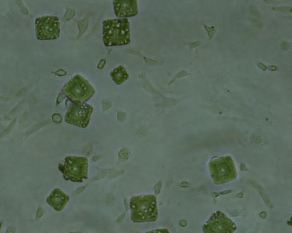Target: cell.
Returning a JSON list of instances; mask_svg holds the SVG:
<instances>
[{"label": "cell", "instance_id": "7", "mask_svg": "<svg viewBox=\"0 0 292 233\" xmlns=\"http://www.w3.org/2000/svg\"><path fill=\"white\" fill-rule=\"evenodd\" d=\"M36 32L40 40H54L60 35V23L58 17L46 16L36 20Z\"/></svg>", "mask_w": 292, "mask_h": 233}, {"label": "cell", "instance_id": "21", "mask_svg": "<svg viewBox=\"0 0 292 233\" xmlns=\"http://www.w3.org/2000/svg\"><path fill=\"white\" fill-rule=\"evenodd\" d=\"M287 46H289V44H288V43H287V42H282V44H281V47H282V49H284V50L285 49V47H286V48H285V49H286V50L289 49L288 47H287Z\"/></svg>", "mask_w": 292, "mask_h": 233}, {"label": "cell", "instance_id": "15", "mask_svg": "<svg viewBox=\"0 0 292 233\" xmlns=\"http://www.w3.org/2000/svg\"><path fill=\"white\" fill-rule=\"evenodd\" d=\"M186 44H187V45H188V46L189 47V52H191V50H192L193 48H196V47L199 46L201 44V42H200V41L191 42L187 43Z\"/></svg>", "mask_w": 292, "mask_h": 233}, {"label": "cell", "instance_id": "20", "mask_svg": "<svg viewBox=\"0 0 292 233\" xmlns=\"http://www.w3.org/2000/svg\"><path fill=\"white\" fill-rule=\"evenodd\" d=\"M16 229L15 228H9L7 229V230H6V233H16Z\"/></svg>", "mask_w": 292, "mask_h": 233}, {"label": "cell", "instance_id": "12", "mask_svg": "<svg viewBox=\"0 0 292 233\" xmlns=\"http://www.w3.org/2000/svg\"><path fill=\"white\" fill-rule=\"evenodd\" d=\"M249 12L250 15L253 17H252L250 19L252 23L254 24L256 27L258 28H261L263 26V22L261 18V15L258 10L255 6H252L250 7Z\"/></svg>", "mask_w": 292, "mask_h": 233}, {"label": "cell", "instance_id": "1", "mask_svg": "<svg viewBox=\"0 0 292 233\" xmlns=\"http://www.w3.org/2000/svg\"><path fill=\"white\" fill-rule=\"evenodd\" d=\"M131 219L135 223L154 222L158 218L157 201L154 195L133 196L130 201Z\"/></svg>", "mask_w": 292, "mask_h": 233}, {"label": "cell", "instance_id": "6", "mask_svg": "<svg viewBox=\"0 0 292 233\" xmlns=\"http://www.w3.org/2000/svg\"><path fill=\"white\" fill-rule=\"evenodd\" d=\"M93 110V107L89 104L72 103L66 114L65 121L69 124L85 128L89 124Z\"/></svg>", "mask_w": 292, "mask_h": 233}, {"label": "cell", "instance_id": "19", "mask_svg": "<svg viewBox=\"0 0 292 233\" xmlns=\"http://www.w3.org/2000/svg\"><path fill=\"white\" fill-rule=\"evenodd\" d=\"M267 70H269L270 71H276L279 70V69L275 65H270L268 67Z\"/></svg>", "mask_w": 292, "mask_h": 233}, {"label": "cell", "instance_id": "16", "mask_svg": "<svg viewBox=\"0 0 292 233\" xmlns=\"http://www.w3.org/2000/svg\"><path fill=\"white\" fill-rule=\"evenodd\" d=\"M146 233H170L168 229H155L151 231H148Z\"/></svg>", "mask_w": 292, "mask_h": 233}, {"label": "cell", "instance_id": "14", "mask_svg": "<svg viewBox=\"0 0 292 233\" xmlns=\"http://www.w3.org/2000/svg\"><path fill=\"white\" fill-rule=\"evenodd\" d=\"M272 9L277 12H287V13H292V7L291 6H274L272 7Z\"/></svg>", "mask_w": 292, "mask_h": 233}, {"label": "cell", "instance_id": "13", "mask_svg": "<svg viewBox=\"0 0 292 233\" xmlns=\"http://www.w3.org/2000/svg\"><path fill=\"white\" fill-rule=\"evenodd\" d=\"M202 26L208 34V36L209 37V40L212 39L216 32V30H217L216 27H215L214 26H207L204 23H202Z\"/></svg>", "mask_w": 292, "mask_h": 233}, {"label": "cell", "instance_id": "5", "mask_svg": "<svg viewBox=\"0 0 292 233\" xmlns=\"http://www.w3.org/2000/svg\"><path fill=\"white\" fill-rule=\"evenodd\" d=\"M89 159L86 157L67 156L59 169L66 180L74 183H82L88 178Z\"/></svg>", "mask_w": 292, "mask_h": 233}, {"label": "cell", "instance_id": "4", "mask_svg": "<svg viewBox=\"0 0 292 233\" xmlns=\"http://www.w3.org/2000/svg\"><path fill=\"white\" fill-rule=\"evenodd\" d=\"M209 170L213 181L216 184L230 182L237 177L236 166L229 156L212 159L209 163Z\"/></svg>", "mask_w": 292, "mask_h": 233}, {"label": "cell", "instance_id": "10", "mask_svg": "<svg viewBox=\"0 0 292 233\" xmlns=\"http://www.w3.org/2000/svg\"><path fill=\"white\" fill-rule=\"evenodd\" d=\"M68 201V195L58 188L54 189L47 198L48 204L57 211L62 210Z\"/></svg>", "mask_w": 292, "mask_h": 233}, {"label": "cell", "instance_id": "8", "mask_svg": "<svg viewBox=\"0 0 292 233\" xmlns=\"http://www.w3.org/2000/svg\"><path fill=\"white\" fill-rule=\"evenodd\" d=\"M236 229L235 223L220 211L213 214L202 228L204 233H234Z\"/></svg>", "mask_w": 292, "mask_h": 233}, {"label": "cell", "instance_id": "22", "mask_svg": "<svg viewBox=\"0 0 292 233\" xmlns=\"http://www.w3.org/2000/svg\"><path fill=\"white\" fill-rule=\"evenodd\" d=\"M1 223H0V227H1Z\"/></svg>", "mask_w": 292, "mask_h": 233}, {"label": "cell", "instance_id": "11", "mask_svg": "<svg viewBox=\"0 0 292 233\" xmlns=\"http://www.w3.org/2000/svg\"><path fill=\"white\" fill-rule=\"evenodd\" d=\"M110 76L115 84L119 85L128 79L129 74L123 66H119L111 71Z\"/></svg>", "mask_w": 292, "mask_h": 233}, {"label": "cell", "instance_id": "9", "mask_svg": "<svg viewBox=\"0 0 292 233\" xmlns=\"http://www.w3.org/2000/svg\"><path fill=\"white\" fill-rule=\"evenodd\" d=\"M115 16L121 18L135 16L138 13L136 1H114Z\"/></svg>", "mask_w": 292, "mask_h": 233}, {"label": "cell", "instance_id": "18", "mask_svg": "<svg viewBox=\"0 0 292 233\" xmlns=\"http://www.w3.org/2000/svg\"><path fill=\"white\" fill-rule=\"evenodd\" d=\"M257 67L260 70L264 71H266V70H267V69H268V67L265 65H264L263 63H262V62H258V63H257Z\"/></svg>", "mask_w": 292, "mask_h": 233}, {"label": "cell", "instance_id": "17", "mask_svg": "<svg viewBox=\"0 0 292 233\" xmlns=\"http://www.w3.org/2000/svg\"><path fill=\"white\" fill-rule=\"evenodd\" d=\"M189 74H188V72H187L185 70H183V71H181L180 72H179L177 74V75L176 76V77H175V79H178V78H181V77L185 76H187V75H189Z\"/></svg>", "mask_w": 292, "mask_h": 233}, {"label": "cell", "instance_id": "2", "mask_svg": "<svg viewBox=\"0 0 292 233\" xmlns=\"http://www.w3.org/2000/svg\"><path fill=\"white\" fill-rule=\"evenodd\" d=\"M103 40L105 46L126 45L130 43V27L127 18L110 19L103 22Z\"/></svg>", "mask_w": 292, "mask_h": 233}, {"label": "cell", "instance_id": "3", "mask_svg": "<svg viewBox=\"0 0 292 233\" xmlns=\"http://www.w3.org/2000/svg\"><path fill=\"white\" fill-rule=\"evenodd\" d=\"M62 91L74 103H85L94 95L95 90L83 77L77 75L63 87Z\"/></svg>", "mask_w": 292, "mask_h": 233}]
</instances>
